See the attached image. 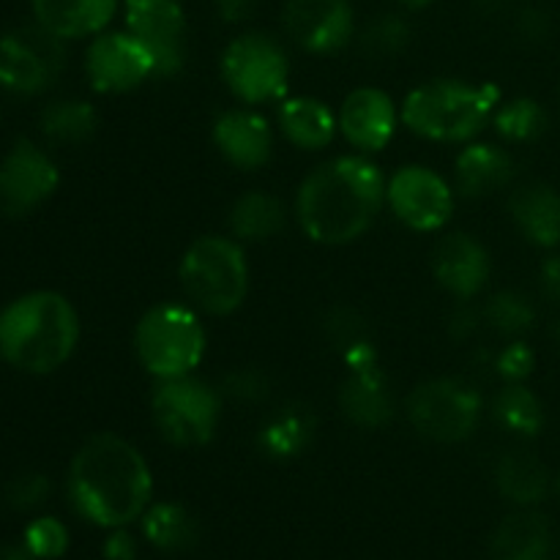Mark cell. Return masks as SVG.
<instances>
[{"label": "cell", "instance_id": "2e32d148", "mask_svg": "<svg viewBox=\"0 0 560 560\" xmlns=\"http://www.w3.org/2000/svg\"><path fill=\"white\" fill-rule=\"evenodd\" d=\"M284 33L312 55H334L350 44L355 14L350 0H288Z\"/></svg>", "mask_w": 560, "mask_h": 560}, {"label": "cell", "instance_id": "83f0119b", "mask_svg": "<svg viewBox=\"0 0 560 560\" xmlns=\"http://www.w3.org/2000/svg\"><path fill=\"white\" fill-rule=\"evenodd\" d=\"M140 523L142 536L162 552H184L200 539L195 514L175 501L151 503L140 517Z\"/></svg>", "mask_w": 560, "mask_h": 560}, {"label": "cell", "instance_id": "b9f144b4", "mask_svg": "<svg viewBox=\"0 0 560 560\" xmlns=\"http://www.w3.org/2000/svg\"><path fill=\"white\" fill-rule=\"evenodd\" d=\"M217 11L230 25H241V22L252 20V14L257 11V0H217Z\"/></svg>", "mask_w": 560, "mask_h": 560}, {"label": "cell", "instance_id": "ba28073f", "mask_svg": "<svg viewBox=\"0 0 560 560\" xmlns=\"http://www.w3.org/2000/svg\"><path fill=\"white\" fill-rule=\"evenodd\" d=\"M228 91L246 107L279 104L290 88V55L273 36L246 31L230 38L219 58Z\"/></svg>", "mask_w": 560, "mask_h": 560}, {"label": "cell", "instance_id": "52a82bcc", "mask_svg": "<svg viewBox=\"0 0 560 560\" xmlns=\"http://www.w3.org/2000/svg\"><path fill=\"white\" fill-rule=\"evenodd\" d=\"M224 397L197 375L159 381L151 394V421L159 438L175 448H200L213 441Z\"/></svg>", "mask_w": 560, "mask_h": 560}, {"label": "cell", "instance_id": "5bb4252c", "mask_svg": "<svg viewBox=\"0 0 560 560\" xmlns=\"http://www.w3.org/2000/svg\"><path fill=\"white\" fill-rule=\"evenodd\" d=\"M58 186L60 170L55 159L25 137L0 159V211L9 217H25L42 208Z\"/></svg>", "mask_w": 560, "mask_h": 560}, {"label": "cell", "instance_id": "cb8c5ba5", "mask_svg": "<svg viewBox=\"0 0 560 560\" xmlns=\"http://www.w3.org/2000/svg\"><path fill=\"white\" fill-rule=\"evenodd\" d=\"M290 211L282 197L262 189H249L230 206L228 230L241 244H266L282 235Z\"/></svg>", "mask_w": 560, "mask_h": 560}, {"label": "cell", "instance_id": "5b68a950", "mask_svg": "<svg viewBox=\"0 0 560 560\" xmlns=\"http://www.w3.org/2000/svg\"><path fill=\"white\" fill-rule=\"evenodd\" d=\"M178 282L200 315L230 317L244 306L252 284L244 244L233 235H200L180 255Z\"/></svg>", "mask_w": 560, "mask_h": 560}, {"label": "cell", "instance_id": "836d02e7", "mask_svg": "<svg viewBox=\"0 0 560 560\" xmlns=\"http://www.w3.org/2000/svg\"><path fill=\"white\" fill-rule=\"evenodd\" d=\"M323 334L331 342V348L339 350V355L345 350H350L353 345L366 342L370 339V323L353 306H334L323 317Z\"/></svg>", "mask_w": 560, "mask_h": 560}, {"label": "cell", "instance_id": "8992f818", "mask_svg": "<svg viewBox=\"0 0 560 560\" xmlns=\"http://www.w3.org/2000/svg\"><path fill=\"white\" fill-rule=\"evenodd\" d=\"M206 350V323L189 301L153 304L135 326L137 364L156 383L195 375Z\"/></svg>", "mask_w": 560, "mask_h": 560}, {"label": "cell", "instance_id": "d590c367", "mask_svg": "<svg viewBox=\"0 0 560 560\" xmlns=\"http://www.w3.org/2000/svg\"><path fill=\"white\" fill-rule=\"evenodd\" d=\"M224 399L230 402H241V405H257L266 402L268 394H271V381L262 370L257 366H238V370L230 372L228 377L219 386Z\"/></svg>", "mask_w": 560, "mask_h": 560}, {"label": "cell", "instance_id": "d6986e66", "mask_svg": "<svg viewBox=\"0 0 560 560\" xmlns=\"http://www.w3.org/2000/svg\"><path fill=\"white\" fill-rule=\"evenodd\" d=\"M337 405L345 419L359 430H383L397 416L392 383L383 372L381 361L359 370H348L337 394Z\"/></svg>", "mask_w": 560, "mask_h": 560}, {"label": "cell", "instance_id": "7a4b0ae2", "mask_svg": "<svg viewBox=\"0 0 560 560\" xmlns=\"http://www.w3.org/2000/svg\"><path fill=\"white\" fill-rule=\"evenodd\" d=\"M66 492L74 512L96 528H129L153 503L151 465L131 441L98 432L71 457Z\"/></svg>", "mask_w": 560, "mask_h": 560}, {"label": "cell", "instance_id": "ab89813d", "mask_svg": "<svg viewBox=\"0 0 560 560\" xmlns=\"http://www.w3.org/2000/svg\"><path fill=\"white\" fill-rule=\"evenodd\" d=\"M104 558L137 560V539L126 528H113L107 539H104Z\"/></svg>", "mask_w": 560, "mask_h": 560}, {"label": "cell", "instance_id": "e0dca14e", "mask_svg": "<svg viewBox=\"0 0 560 560\" xmlns=\"http://www.w3.org/2000/svg\"><path fill=\"white\" fill-rule=\"evenodd\" d=\"M211 137L224 162L244 173L266 167L273 156V145H277V131H273L271 120L260 109L246 107V104L224 109L213 120Z\"/></svg>", "mask_w": 560, "mask_h": 560}, {"label": "cell", "instance_id": "8d00e7d4", "mask_svg": "<svg viewBox=\"0 0 560 560\" xmlns=\"http://www.w3.org/2000/svg\"><path fill=\"white\" fill-rule=\"evenodd\" d=\"M495 375L503 383H525L536 366V353L525 339H509L501 350H498L495 361Z\"/></svg>", "mask_w": 560, "mask_h": 560}, {"label": "cell", "instance_id": "7c38bea8", "mask_svg": "<svg viewBox=\"0 0 560 560\" xmlns=\"http://www.w3.org/2000/svg\"><path fill=\"white\" fill-rule=\"evenodd\" d=\"M85 77L102 96H120L145 85L156 74V60L129 31H104L85 49Z\"/></svg>", "mask_w": 560, "mask_h": 560}, {"label": "cell", "instance_id": "ac0fdd59", "mask_svg": "<svg viewBox=\"0 0 560 560\" xmlns=\"http://www.w3.org/2000/svg\"><path fill=\"white\" fill-rule=\"evenodd\" d=\"M432 273L454 301H474L490 284V249L463 230L443 235L432 252Z\"/></svg>", "mask_w": 560, "mask_h": 560}, {"label": "cell", "instance_id": "d4e9b609", "mask_svg": "<svg viewBox=\"0 0 560 560\" xmlns=\"http://www.w3.org/2000/svg\"><path fill=\"white\" fill-rule=\"evenodd\" d=\"M552 534L545 514L520 509L501 520L490 539L492 560H550Z\"/></svg>", "mask_w": 560, "mask_h": 560}, {"label": "cell", "instance_id": "f1b7e54d", "mask_svg": "<svg viewBox=\"0 0 560 560\" xmlns=\"http://www.w3.org/2000/svg\"><path fill=\"white\" fill-rule=\"evenodd\" d=\"M38 129L49 142L58 145H80L98 129V113L85 98H52L38 115Z\"/></svg>", "mask_w": 560, "mask_h": 560}, {"label": "cell", "instance_id": "ffe728a7", "mask_svg": "<svg viewBox=\"0 0 560 560\" xmlns=\"http://www.w3.org/2000/svg\"><path fill=\"white\" fill-rule=\"evenodd\" d=\"M517 175V162L498 142H465L454 159V189L470 200H485L509 189Z\"/></svg>", "mask_w": 560, "mask_h": 560}, {"label": "cell", "instance_id": "8fae6325", "mask_svg": "<svg viewBox=\"0 0 560 560\" xmlns=\"http://www.w3.org/2000/svg\"><path fill=\"white\" fill-rule=\"evenodd\" d=\"M386 206L413 233H441L457 208V189L427 164H402L386 180Z\"/></svg>", "mask_w": 560, "mask_h": 560}, {"label": "cell", "instance_id": "f35d334b", "mask_svg": "<svg viewBox=\"0 0 560 560\" xmlns=\"http://www.w3.org/2000/svg\"><path fill=\"white\" fill-rule=\"evenodd\" d=\"M485 326V315H481V306H474V301H457L454 310L448 312V337L457 339V342H468Z\"/></svg>", "mask_w": 560, "mask_h": 560}, {"label": "cell", "instance_id": "277c9868", "mask_svg": "<svg viewBox=\"0 0 560 560\" xmlns=\"http://www.w3.org/2000/svg\"><path fill=\"white\" fill-rule=\"evenodd\" d=\"M503 93L495 82L438 77L416 85L399 104L402 126L416 137L441 145L474 142L492 124Z\"/></svg>", "mask_w": 560, "mask_h": 560}, {"label": "cell", "instance_id": "9c48e42d", "mask_svg": "<svg viewBox=\"0 0 560 560\" xmlns=\"http://www.w3.org/2000/svg\"><path fill=\"white\" fill-rule=\"evenodd\" d=\"M405 416L432 443H463L485 419V397L465 377H430L405 397Z\"/></svg>", "mask_w": 560, "mask_h": 560}, {"label": "cell", "instance_id": "f546056e", "mask_svg": "<svg viewBox=\"0 0 560 560\" xmlns=\"http://www.w3.org/2000/svg\"><path fill=\"white\" fill-rule=\"evenodd\" d=\"M490 413L509 435L523 441L545 430V405L525 383H503L501 392L492 397Z\"/></svg>", "mask_w": 560, "mask_h": 560}, {"label": "cell", "instance_id": "603a6c76", "mask_svg": "<svg viewBox=\"0 0 560 560\" xmlns=\"http://www.w3.org/2000/svg\"><path fill=\"white\" fill-rule=\"evenodd\" d=\"M277 126L284 140L299 151L317 153L339 135V118L317 96H284L277 107Z\"/></svg>", "mask_w": 560, "mask_h": 560}, {"label": "cell", "instance_id": "f6af8a7d", "mask_svg": "<svg viewBox=\"0 0 560 560\" xmlns=\"http://www.w3.org/2000/svg\"><path fill=\"white\" fill-rule=\"evenodd\" d=\"M556 345H558V350H560V317H558V323H556Z\"/></svg>", "mask_w": 560, "mask_h": 560}, {"label": "cell", "instance_id": "4fadbf2b", "mask_svg": "<svg viewBox=\"0 0 560 560\" xmlns=\"http://www.w3.org/2000/svg\"><path fill=\"white\" fill-rule=\"evenodd\" d=\"M124 25L156 60L159 77L178 74L189 58V22L178 0H124Z\"/></svg>", "mask_w": 560, "mask_h": 560}, {"label": "cell", "instance_id": "30bf717a", "mask_svg": "<svg viewBox=\"0 0 560 560\" xmlns=\"http://www.w3.org/2000/svg\"><path fill=\"white\" fill-rule=\"evenodd\" d=\"M63 44L38 22L0 36V88L16 96L47 93L66 69Z\"/></svg>", "mask_w": 560, "mask_h": 560}, {"label": "cell", "instance_id": "7402d4cb", "mask_svg": "<svg viewBox=\"0 0 560 560\" xmlns=\"http://www.w3.org/2000/svg\"><path fill=\"white\" fill-rule=\"evenodd\" d=\"M509 217L528 244L556 249L560 244V191L550 184H523L509 197Z\"/></svg>", "mask_w": 560, "mask_h": 560}, {"label": "cell", "instance_id": "74e56055", "mask_svg": "<svg viewBox=\"0 0 560 560\" xmlns=\"http://www.w3.org/2000/svg\"><path fill=\"white\" fill-rule=\"evenodd\" d=\"M52 485L44 474H20L9 487H5V503H9L14 512H33L42 503H47Z\"/></svg>", "mask_w": 560, "mask_h": 560}, {"label": "cell", "instance_id": "9a60e30c", "mask_svg": "<svg viewBox=\"0 0 560 560\" xmlns=\"http://www.w3.org/2000/svg\"><path fill=\"white\" fill-rule=\"evenodd\" d=\"M337 118L342 140L364 156L386 151L402 124L399 104L383 88L372 85L350 91L339 104Z\"/></svg>", "mask_w": 560, "mask_h": 560}, {"label": "cell", "instance_id": "1f68e13d", "mask_svg": "<svg viewBox=\"0 0 560 560\" xmlns=\"http://www.w3.org/2000/svg\"><path fill=\"white\" fill-rule=\"evenodd\" d=\"M481 315H485V326L490 331L506 339H523L534 328L536 306L530 304L528 295L517 293V290H501L485 301Z\"/></svg>", "mask_w": 560, "mask_h": 560}, {"label": "cell", "instance_id": "3957f363", "mask_svg": "<svg viewBox=\"0 0 560 560\" xmlns=\"http://www.w3.org/2000/svg\"><path fill=\"white\" fill-rule=\"evenodd\" d=\"M82 326L74 304L55 290H33L0 310V359L27 375L69 364Z\"/></svg>", "mask_w": 560, "mask_h": 560}, {"label": "cell", "instance_id": "60d3db41", "mask_svg": "<svg viewBox=\"0 0 560 560\" xmlns=\"http://www.w3.org/2000/svg\"><path fill=\"white\" fill-rule=\"evenodd\" d=\"M541 295L552 304H560V255H550L539 268Z\"/></svg>", "mask_w": 560, "mask_h": 560}, {"label": "cell", "instance_id": "4316f807", "mask_svg": "<svg viewBox=\"0 0 560 560\" xmlns=\"http://www.w3.org/2000/svg\"><path fill=\"white\" fill-rule=\"evenodd\" d=\"M315 432L317 419L310 408L284 405V408H279L277 413L262 421L260 432H257V446L268 459L288 463V459L301 457L312 446Z\"/></svg>", "mask_w": 560, "mask_h": 560}, {"label": "cell", "instance_id": "ee69618b", "mask_svg": "<svg viewBox=\"0 0 560 560\" xmlns=\"http://www.w3.org/2000/svg\"><path fill=\"white\" fill-rule=\"evenodd\" d=\"M397 3L405 5V9H410V11H421V9H427L432 0H397Z\"/></svg>", "mask_w": 560, "mask_h": 560}, {"label": "cell", "instance_id": "4dcf8cb0", "mask_svg": "<svg viewBox=\"0 0 560 560\" xmlns=\"http://www.w3.org/2000/svg\"><path fill=\"white\" fill-rule=\"evenodd\" d=\"M492 129L501 140L525 145V142L539 140L547 131V109L530 96L509 98V102L498 104L495 115H492Z\"/></svg>", "mask_w": 560, "mask_h": 560}, {"label": "cell", "instance_id": "7bdbcfd3", "mask_svg": "<svg viewBox=\"0 0 560 560\" xmlns=\"http://www.w3.org/2000/svg\"><path fill=\"white\" fill-rule=\"evenodd\" d=\"M0 560H36L25 545H0Z\"/></svg>", "mask_w": 560, "mask_h": 560}, {"label": "cell", "instance_id": "6da1fadb", "mask_svg": "<svg viewBox=\"0 0 560 560\" xmlns=\"http://www.w3.org/2000/svg\"><path fill=\"white\" fill-rule=\"evenodd\" d=\"M386 180L377 162L364 153L326 159L295 189V222L320 246L353 244L370 233L386 208Z\"/></svg>", "mask_w": 560, "mask_h": 560}, {"label": "cell", "instance_id": "d6a6232c", "mask_svg": "<svg viewBox=\"0 0 560 560\" xmlns=\"http://www.w3.org/2000/svg\"><path fill=\"white\" fill-rule=\"evenodd\" d=\"M413 38L410 25L399 14H381L364 27L359 36L361 49L372 58H394V55L405 52Z\"/></svg>", "mask_w": 560, "mask_h": 560}, {"label": "cell", "instance_id": "44dd1931", "mask_svg": "<svg viewBox=\"0 0 560 560\" xmlns=\"http://www.w3.org/2000/svg\"><path fill=\"white\" fill-rule=\"evenodd\" d=\"M33 20L63 42L93 38L107 31L120 0H31Z\"/></svg>", "mask_w": 560, "mask_h": 560}, {"label": "cell", "instance_id": "484cf974", "mask_svg": "<svg viewBox=\"0 0 560 560\" xmlns=\"http://www.w3.org/2000/svg\"><path fill=\"white\" fill-rule=\"evenodd\" d=\"M498 492L520 509H534L550 492V470L528 448H509L492 468Z\"/></svg>", "mask_w": 560, "mask_h": 560}, {"label": "cell", "instance_id": "bcb514c9", "mask_svg": "<svg viewBox=\"0 0 560 560\" xmlns=\"http://www.w3.org/2000/svg\"><path fill=\"white\" fill-rule=\"evenodd\" d=\"M556 492H558V498H560V474H558V479H556Z\"/></svg>", "mask_w": 560, "mask_h": 560}, {"label": "cell", "instance_id": "e575fe53", "mask_svg": "<svg viewBox=\"0 0 560 560\" xmlns=\"http://www.w3.org/2000/svg\"><path fill=\"white\" fill-rule=\"evenodd\" d=\"M22 545L31 550V556L36 560H58L69 550V528L58 517H47L44 514V517H36L33 523H27Z\"/></svg>", "mask_w": 560, "mask_h": 560}]
</instances>
